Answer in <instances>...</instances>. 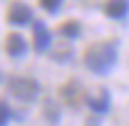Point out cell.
Returning a JSON list of instances; mask_svg holds the SVG:
<instances>
[{
	"instance_id": "6da1fadb",
	"label": "cell",
	"mask_w": 129,
	"mask_h": 126,
	"mask_svg": "<svg viewBox=\"0 0 129 126\" xmlns=\"http://www.w3.org/2000/svg\"><path fill=\"white\" fill-rule=\"evenodd\" d=\"M117 61V49L113 42H96L87 49L85 54V63L87 68L96 72V75H106V72L113 70V65Z\"/></svg>"
},
{
	"instance_id": "7a4b0ae2",
	"label": "cell",
	"mask_w": 129,
	"mask_h": 126,
	"mask_svg": "<svg viewBox=\"0 0 129 126\" xmlns=\"http://www.w3.org/2000/svg\"><path fill=\"white\" fill-rule=\"evenodd\" d=\"M7 89H10V93L14 96V98L26 100V103L35 100L38 93H40L38 82H35V79H31V77H12L10 84H7Z\"/></svg>"
},
{
	"instance_id": "3957f363",
	"label": "cell",
	"mask_w": 129,
	"mask_h": 126,
	"mask_svg": "<svg viewBox=\"0 0 129 126\" xmlns=\"http://www.w3.org/2000/svg\"><path fill=\"white\" fill-rule=\"evenodd\" d=\"M61 98L68 107H80L82 103H85V91H82V86L78 82H68L66 86H61Z\"/></svg>"
},
{
	"instance_id": "277c9868",
	"label": "cell",
	"mask_w": 129,
	"mask_h": 126,
	"mask_svg": "<svg viewBox=\"0 0 129 126\" xmlns=\"http://www.w3.org/2000/svg\"><path fill=\"white\" fill-rule=\"evenodd\" d=\"M7 19H10V24H14V26H24V24H28V21L33 19V12H31V7L24 5V3H14L10 7V12H7Z\"/></svg>"
},
{
	"instance_id": "5b68a950",
	"label": "cell",
	"mask_w": 129,
	"mask_h": 126,
	"mask_svg": "<svg viewBox=\"0 0 129 126\" xmlns=\"http://www.w3.org/2000/svg\"><path fill=\"white\" fill-rule=\"evenodd\" d=\"M49 42H52V38H49L47 26L38 21V24L33 26V47H35V51H45L49 47Z\"/></svg>"
},
{
	"instance_id": "8992f818",
	"label": "cell",
	"mask_w": 129,
	"mask_h": 126,
	"mask_svg": "<svg viewBox=\"0 0 129 126\" xmlns=\"http://www.w3.org/2000/svg\"><path fill=\"white\" fill-rule=\"evenodd\" d=\"M5 47H7V54H10L12 58H21V56L26 54V49H28L26 47V40L21 38L19 33L7 35V44H5Z\"/></svg>"
},
{
	"instance_id": "52a82bcc",
	"label": "cell",
	"mask_w": 129,
	"mask_h": 126,
	"mask_svg": "<svg viewBox=\"0 0 129 126\" xmlns=\"http://www.w3.org/2000/svg\"><path fill=\"white\" fill-rule=\"evenodd\" d=\"M87 103H89V107H92L96 114H103V112H108V105H110V93L106 91V89H101L99 93L89 96V98H87Z\"/></svg>"
},
{
	"instance_id": "ba28073f",
	"label": "cell",
	"mask_w": 129,
	"mask_h": 126,
	"mask_svg": "<svg viewBox=\"0 0 129 126\" xmlns=\"http://www.w3.org/2000/svg\"><path fill=\"white\" fill-rule=\"evenodd\" d=\"M129 12V0H108L106 3V14L110 19H124Z\"/></svg>"
},
{
	"instance_id": "9c48e42d",
	"label": "cell",
	"mask_w": 129,
	"mask_h": 126,
	"mask_svg": "<svg viewBox=\"0 0 129 126\" xmlns=\"http://www.w3.org/2000/svg\"><path fill=\"white\" fill-rule=\"evenodd\" d=\"M10 117H12V112H10V105L0 98V126H7V121H10Z\"/></svg>"
},
{
	"instance_id": "30bf717a",
	"label": "cell",
	"mask_w": 129,
	"mask_h": 126,
	"mask_svg": "<svg viewBox=\"0 0 129 126\" xmlns=\"http://www.w3.org/2000/svg\"><path fill=\"white\" fill-rule=\"evenodd\" d=\"M61 33L66 35V38H78V35H80V26L78 24H63Z\"/></svg>"
},
{
	"instance_id": "8fae6325",
	"label": "cell",
	"mask_w": 129,
	"mask_h": 126,
	"mask_svg": "<svg viewBox=\"0 0 129 126\" xmlns=\"http://www.w3.org/2000/svg\"><path fill=\"white\" fill-rule=\"evenodd\" d=\"M40 5H42V10H47V12H56L59 7H61V0H40Z\"/></svg>"
},
{
	"instance_id": "7c38bea8",
	"label": "cell",
	"mask_w": 129,
	"mask_h": 126,
	"mask_svg": "<svg viewBox=\"0 0 129 126\" xmlns=\"http://www.w3.org/2000/svg\"><path fill=\"white\" fill-rule=\"evenodd\" d=\"M45 112H47V117H49L52 124L59 121V114H56V110H54V105H52V103H47V105H45Z\"/></svg>"
}]
</instances>
